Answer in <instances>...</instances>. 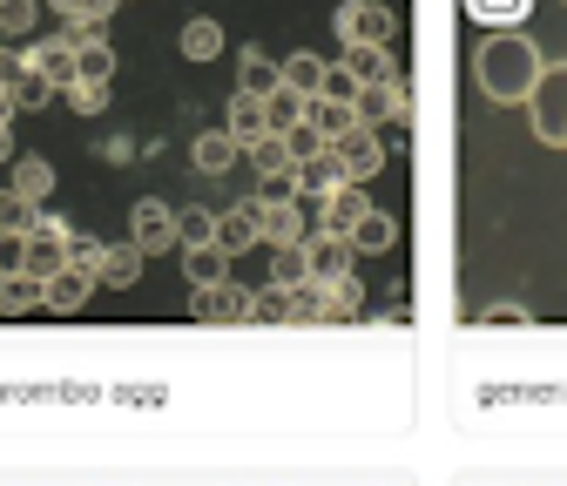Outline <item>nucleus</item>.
I'll use <instances>...</instances> for the list:
<instances>
[{
	"label": "nucleus",
	"instance_id": "1",
	"mask_svg": "<svg viewBox=\"0 0 567 486\" xmlns=\"http://www.w3.org/2000/svg\"><path fill=\"white\" fill-rule=\"evenodd\" d=\"M540 68H547V54H540L527 34H486V41H480V54H473V82H480V95H486V102L514 108V102H527V95H534Z\"/></svg>",
	"mask_w": 567,
	"mask_h": 486
},
{
	"label": "nucleus",
	"instance_id": "2",
	"mask_svg": "<svg viewBox=\"0 0 567 486\" xmlns=\"http://www.w3.org/2000/svg\"><path fill=\"white\" fill-rule=\"evenodd\" d=\"M527 122L547 149H567V61H547L540 68V82L527 95Z\"/></svg>",
	"mask_w": 567,
	"mask_h": 486
},
{
	"label": "nucleus",
	"instance_id": "3",
	"mask_svg": "<svg viewBox=\"0 0 567 486\" xmlns=\"http://www.w3.org/2000/svg\"><path fill=\"white\" fill-rule=\"evenodd\" d=\"M68 237H75V230H68L61 217H48V210H41V217H34V230L21 237V244H28V263H21V277H34V285H48V277H54V270L68 263Z\"/></svg>",
	"mask_w": 567,
	"mask_h": 486
},
{
	"label": "nucleus",
	"instance_id": "4",
	"mask_svg": "<svg viewBox=\"0 0 567 486\" xmlns=\"http://www.w3.org/2000/svg\"><path fill=\"white\" fill-rule=\"evenodd\" d=\"M338 34H344V48H392L399 21H392V8H379V0H344Z\"/></svg>",
	"mask_w": 567,
	"mask_h": 486
},
{
	"label": "nucleus",
	"instance_id": "5",
	"mask_svg": "<svg viewBox=\"0 0 567 486\" xmlns=\"http://www.w3.org/2000/svg\"><path fill=\"white\" fill-rule=\"evenodd\" d=\"M331 156L344 163V183H359V189H365V183L385 169V135H379V128H351L344 143H331Z\"/></svg>",
	"mask_w": 567,
	"mask_h": 486
},
{
	"label": "nucleus",
	"instance_id": "6",
	"mask_svg": "<svg viewBox=\"0 0 567 486\" xmlns=\"http://www.w3.org/2000/svg\"><path fill=\"white\" fill-rule=\"evenodd\" d=\"M351 115H359V128H392L405 122V82H365L359 95H351Z\"/></svg>",
	"mask_w": 567,
	"mask_h": 486
},
{
	"label": "nucleus",
	"instance_id": "7",
	"mask_svg": "<svg viewBox=\"0 0 567 486\" xmlns=\"http://www.w3.org/2000/svg\"><path fill=\"white\" fill-rule=\"evenodd\" d=\"M128 244L150 257V250H169L176 244V210H163L156 196H142L135 210H128Z\"/></svg>",
	"mask_w": 567,
	"mask_h": 486
},
{
	"label": "nucleus",
	"instance_id": "8",
	"mask_svg": "<svg viewBox=\"0 0 567 486\" xmlns=\"http://www.w3.org/2000/svg\"><path fill=\"white\" fill-rule=\"evenodd\" d=\"M305 277H311V285H338V277H351V244L331 237V230H311L305 237Z\"/></svg>",
	"mask_w": 567,
	"mask_h": 486
},
{
	"label": "nucleus",
	"instance_id": "9",
	"mask_svg": "<svg viewBox=\"0 0 567 486\" xmlns=\"http://www.w3.org/2000/svg\"><path fill=\"white\" fill-rule=\"evenodd\" d=\"M196 324H250V291L244 285H217V291H196L189 298Z\"/></svg>",
	"mask_w": 567,
	"mask_h": 486
},
{
	"label": "nucleus",
	"instance_id": "10",
	"mask_svg": "<svg viewBox=\"0 0 567 486\" xmlns=\"http://www.w3.org/2000/svg\"><path fill=\"white\" fill-rule=\"evenodd\" d=\"M21 68H34V75H41L54 95H61L68 82H75V54H68L54 34H34V41H28V54H21Z\"/></svg>",
	"mask_w": 567,
	"mask_h": 486
},
{
	"label": "nucleus",
	"instance_id": "11",
	"mask_svg": "<svg viewBox=\"0 0 567 486\" xmlns=\"http://www.w3.org/2000/svg\"><path fill=\"white\" fill-rule=\"evenodd\" d=\"M291 183H298V196H311V203H324V196L351 189V183H344V163H338L331 149H318L311 163H298V169H291Z\"/></svg>",
	"mask_w": 567,
	"mask_h": 486
},
{
	"label": "nucleus",
	"instance_id": "12",
	"mask_svg": "<svg viewBox=\"0 0 567 486\" xmlns=\"http://www.w3.org/2000/svg\"><path fill=\"white\" fill-rule=\"evenodd\" d=\"M89 291H95V277H89V270H75V263H61L48 285H41V311H82V304H89Z\"/></svg>",
	"mask_w": 567,
	"mask_h": 486
},
{
	"label": "nucleus",
	"instance_id": "13",
	"mask_svg": "<svg viewBox=\"0 0 567 486\" xmlns=\"http://www.w3.org/2000/svg\"><path fill=\"white\" fill-rule=\"evenodd\" d=\"M209 244H217L224 257L257 250V244H264V237H257V203H237V210H224V217H217V237H209Z\"/></svg>",
	"mask_w": 567,
	"mask_h": 486
},
{
	"label": "nucleus",
	"instance_id": "14",
	"mask_svg": "<svg viewBox=\"0 0 567 486\" xmlns=\"http://www.w3.org/2000/svg\"><path fill=\"white\" fill-rule=\"evenodd\" d=\"M224 135L237 149H250V143H264L270 135V115H264V102L257 95H230V115H224Z\"/></svg>",
	"mask_w": 567,
	"mask_h": 486
},
{
	"label": "nucleus",
	"instance_id": "15",
	"mask_svg": "<svg viewBox=\"0 0 567 486\" xmlns=\"http://www.w3.org/2000/svg\"><path fill=\"white\" fill-rule=\"evenodd\" d=\"M372 210V196L351 183V189H338V196H324V210H318V230H331V237H351V224H359Z\"/></svg>",
	"mask_w": 567,
	"mask_h": 486
},
{
	"label": "nucleus",
	"instance_id": "16",
	"mask_svg": "<svg viewBox=\"0 0 567 486\" xmlns=\"http://www.w3.org/2000/svg\"><path fill=\"white\" fill-rule=\"evenodd\" d=\"M183 277H189V291H217V285H230V257L217 244H196V250H183Z\"/></svg>",
	"mask_w": 567,
	"mask_h": 486
},
{
	"label": "nucleus",
	"instance_id": "17",
	"mask_svg": "<svg viewBox=\"0 0 567 486\" xmlns=\"http://www.w3.org/2000/svg\"><path fill=\"white\" fill-rule=\"evenodd\" d=\"M344 244H351V257H385V250L399 244V224H392L385 210H365L359 224H351V237H344Z\"/></svg>",
	"mask_w": 567,
	"mask_h": 486
},
{
	"label": "nucleus",
	"instance_id": "18",
	"mask_svg": "<svg viewBox=\"0 0 567 486\" xmlns=\"http://www.w3.org/2000/svg\"><path fill=\"white\" fill-rule=\"evenodd\" d=\"M460 8L480 21V28H501V34H520V21L534 14V0H460Z\"/></svg>",
	"mask_w": 567,
	"mask_h": 486
},
{
	"label": "nucleus",
	"instance_id": "19",
	"mask_svg": "<svg viewBox=\"0 0 567 486\" xmlns=\"http://www.w3.org/2000/svg\"><path fill=\"white\" fill-rule=\"evenodd\" d=\"M277 82L311 102V95L324 89V54H284V61H277Z\"/></svg>",
	"mask_w": 567,
	"mask_h": 486
},
{
	"label": "nucleus",
	"instance_id": "20",
	"mask_svg": "<svg viewBox=\"0 0 567 486\" xmlns=\"http://www.w3.org/2000/svg\"><path fill=\"white\" fill-rule=\"evenodd\" d=\"M305 122L324 135V143H344L351 128H359V115H351V102H324V95H311L305 102Z\"/></svg>",
	"mask_w": 567,
	"mask_h": 486
},
{
	"label": "nucleus",
	"instance_id": "21",
	"mask_svg": "<svg viewBox=\"0 0 567 486\" xmlns=\"http://www.w3.org/2000/svg\"><path fill=\"white\" fill-rule=\"evenodd\" d=\"M338 68H344V75L359 82V89H365V82H392V75H399V68H392V48H344V61H338Z\"/></svg>",
	"mask_w": 567,
	"mask_h": 486
},
{
	"label": "nucleus",
	"instance_id": "22",
	"mask_svg": "<svg viewBox=\"0 0 567 486\" xmlns=\"http://www.w3.org/2000/svg\"><path fill=\"white\" fill-rule=\"evenodd\" d=\"M135 277H142V250H135V244H109V250H102V270H95V285L128 291Z\"/></svg>",
	"mask_w": 567,
	"mask_h": 486
},
{
	"label": "nucleus",
	"instance_id": "23",
	"mask_svg": "<svg viewBox=\"0 0 567 486\" xmlns=\"http://www.w3.org/2000/svg\"><path fill=\"white\" fill-rule=\"evenodd\" d=\"M48 189H54V163H48V156H21V163H14V196L41 210Z\"/></svg>",
	"mask_w": 567,
	"mask_h": 486
},
{
	"label": "nucleus",
	"instance_id": "24",
	"mask_svg": "<svg viewBox=\"0 0 567 486\" xmlns=\"http://www.w3.org/2000/svg\"><path fill=\"white\" fill-rule=\"evenodd\" d=\"M237 156H244V149L230 143L224 128H209V135H196V169H203V176H224V169H237Z\"/></svg>",
	"mask_w": 567,
	"mask_h": 486
},
{
	"label": "nucleus",
	"instance_id": "25",
	"mask_svg": "<svg viewBox=\"0 0 567 486\" xmlns=\"http://www.w3.org/2000/svg\"><path fill=\"white\" fill-rule=\"evenodd\" d=\"M75 82H95V89L115 82V48L109 41H82L75 48Z\"/></svg>",
	"mask_w": 567,
	"mask_h": 486
},
{
	"label": "nucleus",
	"instance_id": "26",
	"mask_svg": "<svg viewBox=\"0 0 567 486\" xmlns=\"http://www.w3.org/2000/svg\"><path fill=\"white\" fill-rule=\"evenodd\" d=\"M8 102H14V108H48V102H54V89L34 75V68H21V61H14V75H8Z\"/></svg>",
	"mask_w": 567,
	"mask_h": 486
},
{
	"label": "nucleus",
	"instance_id": "27",
	"mask_svg": "<svg viewBox=\"0 0 567 486\" xmlns=\"http://www.w3.org/2000/svg\"><path fill=\"white\" fill-rule=\"evenodd\" d=\"M224 54V28L217 21H189L183 28V61H217Z\"/></svg>",
	"mask_w": 567,
	"mask_h": 486
},
{
	"label": "nucleus",
	"instance_id": "28",
	"mask_svg": "<svg viewBox=\"0 0 567 486\" xmlns=\"http://www.w3.org/2000/svg\"><path fill=\"white\" fill-rule=\"evenodd\" d=\"M264 115H270V135H284V128H298V122H305V95H291V89L277 82V89L264 95Z\"/></svg>",
	"mask_w": 567,
	"mask_h": 486
},
{
	"label": "nucleus",
	"instance_id": "29",
	"mask_svg": "<svg viewBox=\"0 0 567 486\" xmlns=\"http://www.w3.org/2000/svg\"><path fill=\"white\" fill-rule=\"evenodd\" d=\"M270 89H277V61H270L264 48H244V89H237V95H257V102H264Z\"/></svg>",
	"mask_w": 567,
	"mask_h": 486
},
{
	"label": "nucleus",
	"instance_id": "30",
	"mask_svg": "<svg viewBox=\"0 0 567 486\" xmlns=\"http://www.w3.org/2000/svg\"><path fill=\"white\" fill-rule=\"evenodd\" d=\"M270 285H277V291H298V285H305V244L270 250Z\"/></svg>",
	"mask_w": 567,
	"mask_h": 486
},
{
	"label": "nucleus",
	"instance_id": "31",
	"mask_svg": "<svg viewBox=\"0 0 567 486\" xmlns=\"http://www.w3.org/2000/svg\"><path fill=\"white\" fill-rule=\"evenodd\" d=\"M209 237H217V210H176V244L183 250H196Z\"/></svg>",
	"mask_w": 567,
	"mask_h": 486
},
{
	"label": "nucleus",
	"instance_id": "32",
	"mask_svg": "<svg viewBox=\"0 0 567 486\" xmlns=\"http://www.w3.org/2000/svg\"><path fill=\"white\" fill-rule=\"evenodd\" d=\"M54 14H68V21H82V28H109V14H115V0H48Z\"/></svg>",
	"mask_w": 567,
	"mask_h": 486
},
{
	"label": "nucleus",
	"instance_id": "33",
	"mask_svg": "<svg viewBox=\"0 0 567 486\" xmlns=\"http://www.w3.org/2000/svg\"><path fill=\"white\" fill-rule=\"evenodd\" d=\"M244 156L257 163V176H284V169H291V149H284V135H264V143H250Z\"/></svg>",
	"mask_w": 567,
	"mask_h": 486
},
{
	"label": "nucleus",
	"instance_id": "34",
	"mask_svg": "<svg viewBox=\"0 0 567 486\" xmlns=\"http://www.w3.org/2000/svg\"><path fill=\"white\" fill-rule=\"evenodd\" d=\"M34 217H41V210H34V203H21L14 189L0 196V237H28V230H34Z\"/></svg>",
	"mask_w": 567,
	"mask_h": 486
},
{
	"label": "nucleus",
	"instance_id": "35",
	"mask_svg": "<svg viewBox=\"0 0 567 486\" xmlns=\"http://www.w3.org/2000/svg\"><path fill=\"white\" fill-rule=\"evenodd\" d=\"M365 304V291H359V277H338V285H324V318H351Z\"/></svg>",
	"mask_w": 567,
	"mask_h": 486
},
{
	"label": "nucleus",
	"instance_id": "36",
	"mask_svg": "<svg viewBox=\"0 0 567 486\" xmlns=\"http://www.w3.org/2000/svg\"><path fill=\"white\" fill-rule=\"evenodd\" d=\"M41 0H0V34H34Z\"/></svg>",
	"mask_w": 567,
	"mask_h": 486
},
{
	"label": "nucleus",
	"instance_id": "37",
	"mask_svg": "<svg viewBox=\"0 0 567 486\" xmlns=\"http://www.w3.org/2000/svg\"><path fill=\"white\" fill-rule=\"evenodd\" d=\"M284 149H291V169H298V163H311V156H318V149H331V143H324L311 122H298V128H284Z\"/></svg>",
	"mask_w": 567,
	"mask_h": 486
},
{
	"label": "nucleus",
	"instance_id": "38",
	"mask_svg": "<svg viewBox=\"0 0 567 486\" xmlns=\"http://www.w3.org/2000/svg\"><path fill=\"white\" fill-rule=\"evenodd\" d=\"M0 311H41V285L34 277H8L0 285Z\"/></svg>",
	"mask_w": 567,
	"mask_h": 486
},
{
	"label": "nucleus",
	"instance_id": "39",
	"mask_svg": "<svg viewBox=\"0 0 567 486\" xmlns=\"http://www.w3.org/2000/svg\"><path fill=\"white\" fill-rule=\"evenodd\" d=\"M102 250H109L102 237H82V230H75V237H68V263H75V270H89V277L102 270Z\"/></svg>",
	"mask_w": 567,
	"mask_h": 486
},
{
	"label": "nucleus",
	"instance_id": "40",
	"mask_svg": "<svg viewBox=\"0 0 567 486\" xmlns=\"http://www.w3.org/2000/svg\"><path fill=\"white\" fill-rule=\"evenodd\" d=\"M250 324H284V291H277V285L250 291Z\"/></svg>",
	"mask_w": 567,
	"mask_h": 486
},
{
	"label": "nucleus",
	"instance_id": "41",
	"mask_svg": "<svg viewBox=\"0 0 567 486\" xmlns=\"http://www.w3.org/2000/svg\"><path fill=\"white\" fill-rule=\"evenodd\" d=\"M473 324H501V331H520V324H534V311H527V304H486Z\"/></svg>",
	"mask_w": 567,
	"mask_h": 486
},
{
	"label": "nucleus",
	"instance_id": "42",
	"mask_svg": "<svg viewBox=\"0 0 567 486\" xmlns=\"http://www.w3.org/2000/svg\"><path fill=\"white\" fill-rule=\"evenodd\" d=\"M61 95H68V102H75L82 115H95V108H109V89H95V82H68Z\"/></svg>",
	"mask_w": 567,
	"mask_h": 486
},
{
	"label": "nucleus",
	"instance_id": "43",
	"mask_svg": "<svg viewBox=\"0 0 567 486\" xmlns=\"http://www.w3.org/2000/svg\"><path fill=\"white\" fill-rule=\"evenodd\" d=\"M324 102H351V95H359V82H351L344 75V68H324V89H318Z\"/></svg>",
	"mask_w": 567,
	"mask_h": 486
},
{
	"label": "nucleus",
	"instance_id": "44",
	"mask_svg": "<svg viewBox=\"0 0 567 486\" xmlns=\"http://www.w3.org/2000/svg\"><path fill=\"white\" fill-rule=\"evenodd\" d=\"M21 263H28V244L21 237H0V277H21Z\"/></svg>",
	"mask_w": 567,
	"mask_h": 486
},
{
	"label": "nucleus",
	"instance_id": "45",
	"mask_svg": "<svg viewBox=\"0 0 567 486\" xmlns=\"http://www.w3.org/2000/svg\"><path fill=\"white\" fill-rule=\"evenodd\" d=\"M257 203H298V183H291V169L284 176H264V196Z\"/></svg>",
	"mask_w": 567,
	"mask_h": 486
},
{
	"label": "nucleus",
	"instance_id": "46",
	"mask_svg": "<svg viewBox=\"0 0 567 486\" xmlns=\"http://www.w3.org/2000/svg\"><path fill=\"white\" fill-rule=\"evenodd\" d=\"M0 163H14V135L8 128H0Z\"/></svg>",
	"mask_w": 567,
	"mask_h": 486
},
{
	"label": "nucleus",
	"instance_id": "47",
	"mask_svg": "<svg viewBox=\"0 0 567 486\" xmlns=\"http://www.w3.org/2000/svg\"><path fill=\"white\" fill-rule=\"evenodd\" d=\"M0 75H14V61H8V54H0Z\"/></svg>",
	"mask_w": 567,
	"mask_h": 486
},
{
	"label": "nucleus",
	"instance_id": "48",
	"mask_svg": "<svg viewBox=\"0 0 567 486\" xmlns=\"http://www.w3.org/2000/svg\"><path fill=\"white\" fill-rule=\"evenodd\" d=\"M115 8H122V0H115Z\"/></svg>",
	"mask_w": 567,
	"mask_h": 486
}]
</instances>
